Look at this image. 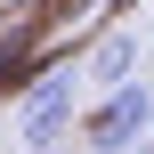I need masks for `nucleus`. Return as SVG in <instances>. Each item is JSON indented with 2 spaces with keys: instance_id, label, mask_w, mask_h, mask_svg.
<instances>
[{
  "instance_id": "obj_1",
  "label": "nucleus",
  "mask_w": 154,
  "mask_h": 154,
  "mask_svg": "<svg viewBox=\"0 0 154 154\" xmlns=\"http://www.w3.org/2000/svg\"><path fill=\"white\" fill-rule=\"evenodd\" d=\"M73 130H81V89H73V73H41V81L16 97V146L57 154Z\"/></svg>"
},
{
  "instance_id": "obj_2",
  "label": "nucleus",
  "mask_w": 154,
  "mask_h": 154,
  "mask_svg": "<svg viewBox=\"0 0 154 154\" xmlns=\"http://www.w3.org/2000/svg\"><path fill=\"white\" fill-rule=\"evenodd\" d=\"M146 130H154V89H146V81H130V89H106V97L81 114V138H89V154H130V146H146Z\"/></svg>"
},
{
  "instance_id": "obj_3",
  "label": "nucleus",
  "mask_w": 154,
  "mask_h": 154,
  "mask_svg": "<svg viewBox=\"0 0 154 154\" xmlns=\"http://www.w3.org/2000/svg\"><path fill=\"white\" fill-rule=\"evenodd\" d=\"M130 73H138V32H106V41H97V57H89V81L130 89Z\"/></svg>"
}]
</instances>
